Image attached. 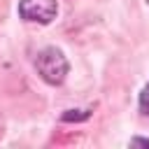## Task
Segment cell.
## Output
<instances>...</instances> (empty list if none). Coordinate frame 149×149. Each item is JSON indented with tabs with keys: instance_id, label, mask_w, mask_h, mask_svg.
Segmentation results:
<instances>
[{
	"instance_id": "1",
	"label": "cell",
	"mask_w": 149,
	"mask_h": 149,
	"mask_svg": "<svg viewBox=\"0 0 149 149\" xmlns=\"http://www.w3.org/2000/svg\"><path fill=\"white\" fill-rule=\"evenodd\" d=\"M35 68L40 72V77L51 84V86H58L65 81L68 72H70V63L65 58V54L58 49V47H44L37 51L35 56Z\"/></svg>"
},
{
	"instance_id": "2",
	"label": "cell",
	"mask_w": 149,
	"mask_h": 149,
	"mask_svg": "<svg viewBox=\"0 0 149 149\" xmlns=\"http://www.w3.org/2000/svg\"><path fill=\"white\" fill-rule=\"evenodd\" d=\"M56 12H58L56 0H21L19 2V14L33 23H51L56 19Z\"/></svg>"
},
{
	"instance_id": "3",
	"label": "cell",
	"mask_w": 149,
	"mask_h": 149,
	"mask_svg": "<svg viewBox=\"0 0 149 149\" xmlns=\"http://www.w3.org/2000/svg\"><path fill=\"white\" fill-rule=\"evenodd\" d=\"M88 116H91V112H86V109H68L61 114V121H86Z\"/></svg>"
},
{
	"instance_id": "4",
	"label": "cell",
	"mask_w": 149,
	"mask_h": 149,
	"mask_svg": "<svg viewBox=\"0 0 149 149\" xmlns=\"http://www.w3.org/2000/svg\"><path fill=\"white\" fill-rule=\"evenodd\" d=\"M140 109L149 116V84L142 88V93H140Z\"/></svg>"
},
{
	"instance_id": "5",
	"label": "cell",
	"mask_w": 149,
	"mask_h": 149,
	"mask_svg": "<svg viewBox=\"0 0 149 149\" xmlns=\"http://www.w3.org/2000/svg\"><path fill=\"white\" fill-rule=\"evenodd\" d=\"M128 147H133V149H135V147H144V149H149V140H147V137H133V140L128 142Z\"/></svg>"
},
{
	"instance_id": "6",
	"label": "cell",
	"mask_w": 149,
	"mask_h": 149,
	"mask_svg": "<svg viewBox=\"0 0 149 149\" xmlns=\"http://www.w3.org/2000/svg\"><path fill=\"white\" fill-rule=\"evenodd\" d=\"M147 2H149V0H147Z\"/></svg>"
}]
</instances>
